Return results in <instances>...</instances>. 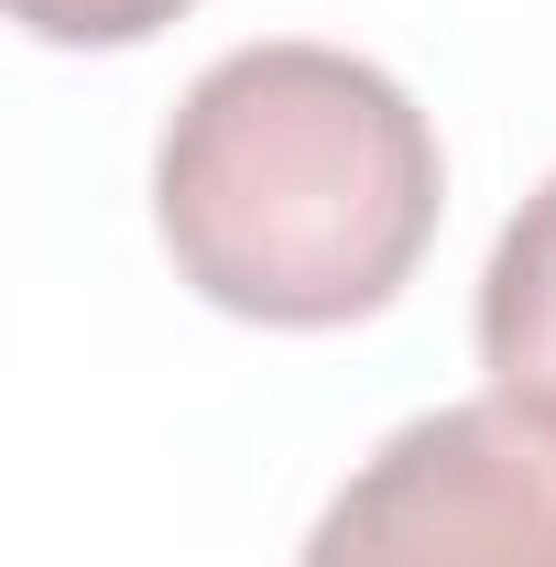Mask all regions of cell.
<instances>
[{
  "label": "cell",
  "instance_id": "6da1fadb",
  "mask_svg": "<svg viewBox=\"0 0 556 567\" xmlns=\"http://www.w3.org/2000/svg\"><path fill=\"white\" fill-rule=\"evenodd\" d=\"M447 208L436 121L339 44L218 55L153 153V229L218 317L360 328L415 284Z\"/></svg>",
  "mask_w": 556,
  "mask_h": 567
},
{
  "label": "cell",
  "instance_id": "7a4b0ae2",
  "mask_svg": "<svg viewBox=\"0 0 556 567\" xmlns=\"http://www.w3.org/2000/svg\"><path fill=\"white\" fill-rule=\"evenodd\" d=\"M295 567H556V404L470 393L393 425Z\"/></svg>",
  "mask_w": 556,
  "mask_h": 567
},
{
  "label": "cell",
  "instance_id": "3957f363",
  "mask_svg": "<svg viewBox=\"0 0 556 567\" xmlns=\"http://www.w3.org/2000/svg\"><path fill=\"white\" fill-rule=\"evenodd\" d=\"M481 371L491 393H535L556 404V175L502 218L481 274Z\"/></svg>",
  "mask_w": 556,
  "mask_h": 567
},
{
  "label": "cell",
  "instance_id": "277c9868",
  "mask_svg": "<svg viewBox=\"0 0 556 567\" xmlns=\"http://www.w3.org/2000/svg\"><path fill=\"white\" fill-rule=\"evenodd\" d=\"M175 11H197V0H11V22L33 44H153Z\"/></svg>",
  "mask_w": 556,
  "mask_h": 567
}]
</instances>
